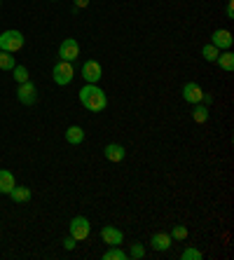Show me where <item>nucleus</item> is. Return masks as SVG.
Returning <instances> with one entry per match:
<instances>
[{
    "label": "nucleus",
    "instance_id": "f257e3e1",
    "mask_svg": "<svg viewBox=\"0 0 234 260\" xmlns=\"http://www.w3.org/2000/svg\"><path fill=\"white\" fill-rule=\"evenodd\" d=\"M77 96H80V103L89 110V113H103V110L108 108V96L99 84L85 82V87L77 92Z\"/></svg>",
    "mask_w": 234,
    "mask_h": 260
},
{
    "label": "nucleus",
    "instance_id": "f03ea898",
    "mask_svg": "<svg viewBox=\"0 0 234 260\" xmlns=\"http://www.w3.org/2000/svg\"><path fill=\"white\" fill-rule=\"evenodd\" d=\"M73 77H75V70H73V63L70 61H56L54 63V68H52V80L59 87H63V84H70L73 82Z\"/></svg>",
    "mask_w": 234,
    "mask_h": 260
},
{
    "label": "nucleus",
    "instance_id": "7ed1b4c3",
    "mask_svg": "<svg viewBox=\"0 0 234 260\" xmlns=\"http://www.w3.org/2000/svg\"><path fill=\"white\" fill-rule=\"evenodd\" d=\"M21 47H24V33H21V31H5V33L0 35V49H3V52L14 54V52H19Z\"/></svg>",
    "mask_w": 234,
    "mask_h": 260
},
{
    "label": "nucleus",
    "instance_id": "20e7f679",
    "mask_svg": "<svg viewBox=\"0 0 234 260\" xmlns=\"http://www.w3.org/2000/svg\"><path fill=\"white\" fill-rule=\"evenodd\" d=\"M89 232H92V223H89V218H85V216H75V218L70 220V237H73L75 241H85L89 237Z\"/></svg>",
    "mask_w": 234,
    "mask_h": 260
},
{
    "label": "nucleus",
    "instance_id": "39448f33",
    "mask_svg": "<svg viewBox=\"0 0 234 260\" xmlns=\"http://www.w3.org/2000/svg\"><path fill=\"white\" fill-rule=\"evenodd\" d=\"M59 56H61V61L73 63L75 59L80 56V42L75 40V38H66V40L59 45Z\"/></svg>",
    "mask_w": 234,
    "mask_h": 260
},
{
    "label": "nucleus",
    "instance_id": "423d86ee",
    "mask_svg": "<svg viewBox=\"0 0 234 260\" xmlns=\"http://www.w3.org/2000/svg\"><path fill=\"white\" fill-rule=\"evenodd\" d=\"M82 77L87 84H99V80L103 77V68L99 61H85L82 63Z\"/></svg>",
    "mask_w": 234,
    "mask_h": 260
},
{
    "label": "nucleus",
    "instance_id": "0eeeda50",
    "mask_svg": "<svg viewBox=\"0 0 234 260\" xmlns=\"http://www.w3.org/2000/svg\"><path fill=\"white\" fill-rule=\"evenodd\" d=\"M101 239H103V244H108V246H120L122 241H124V232L115 225H103Z\"/></svg>",
    "mask_w": 234,
    "mask_h": 260
},
{
    "label": "nucleus",
    "instance_id": "6e6552de",
    "mask_svg": "<svg viewBox=\"0 0 234 260\" xmlns=\"http://www.w3.org/2000/svg\"><path fill=\"white\" fill-rule=\"evenodd\" d=\"M17 99H19L24 106H33V103L38 101V89H35V84L31 82V80L19 84V89H17Z\"/></svg>",
    "mask_w": 234,
    "mask_h": 260
},
{
    "label": "nucleus",
    "instance_id": "1a4fd4ad",
    "mask_svg": "<svg viewBox=\"0 0 234 260\" xmlns=\"http://www.w3.org/2000/svg\"><path fill=\"white\" fill-rule=\"evenodd\" d=\"M232 33H229L227 28H218V31H213V35H211V45L213 47H218L222 52V49H229L232 47Z\"/></svg>",
    "mask_w": 234,
    "mask_h": 260
},
{
    "label": "nucleus",
    "instance_id": "9d476101",
    "mask_svg": "<svg viewBox=\"0 0 234 260\" xmlns=\"http://www.w3.org/2000/svg\"><path fill=\"white\" fill-rule=\"evenodd\" d=\"M201 96H204V89L199 87L197 82H185L183 84V101L187 103H201Z\"/></svg>",
    "mask_w": 234,
    "mask_h": 260
},
{
    "label": "nucleus",
    "instance_id": "9b49d317",
    "mask_svg": "<svg viewBox=\"0 0 234 260\" xmlns=\"http://www.w3.org/2000/svg\"><path fill=\"white\" fill-rule=\"evenodd\" d=\"M171 244H174V239H171L169 232H154L152 237H150V246H152L154 251H169Z\"/></svg>",
    "mask_w": 234,
    "mask_h": 260
},
{
    "label": "nucleus",
    "instance_id": "f8f14e48",
    "mask_svg": "<svg viewBox=\"0 0 234 260\" xmlns=\"http://www.w3.org/2000/svg\"><path fill=\"white\" fill-rule=\"evenodd\" d=\"M103 155H106L108 162H122V159L127 157V150H124V145H120V143H108Z\"/></svg>",
    "mask_w": 234,
    "mask_h": 260
},
{
    "label": "nucleus",
    "instance_id": "ddd939ff",
    "mask_svg": "<svg viewBox=\"0 0 234 260\" xmlns=\"http://www.w3.org/2000/svg\"><path fill=\"white\" fill-rule=\"evenodd\" d=\"M215 63H218L225 73H232L234 70V54L229 52V49H222L220 54H218V59H215Z\"/></svg>",
    "mask_w": 234,
    "mask_h": 260
},
{
    "label": "nucleus",
    "instance_id": "4468645a",
    "mask_svg": "<svg viewBox=\"0 0 234 260\" xmlns=\"http://www.w3.org/2000/svg\"><path fill=\"white\" fill-rule=\"evenodd\" d=\"M14 185H17L14 174L7 171V169H0V192H3V195H10V190H12Z\"/></svg>",
    "mask_w": 234,
    "mask_h": 260
},
{
    "label": "nucleus",
    "instance_id": "2eb2a0df",
    "mask_svg": "<svg viewBox=\"0 0 234 260\" xmlns=\"http://www.w3.org/2000/svg\"><path fill=\"white\" fill-rule=\"evenodd\" d=\"M66 141L70 145H80L82 141H85V129H82V127H77V124L68 127V129H66Z\"/></svg>",
    "mask_w": 234,
    "mask_h": 260
},
{
    "label": "nucleus",
    "instance_id": "dca6fc26",
    "mask_svg": "<svg viewBox=\"0 0 234 260\" xmlns=\"http://www.w3.org/2000/svg\"><path fill=\"white\" fill-rule=\"evenodd\" d=\"M10 197H12L14 202L24 204V202H28V199H31V190H28V188H24V185H14L12 190H10Z\"/></svg>",
    "mask_w": 234,
    "mask_h": 260
},
{
    "label": "nucleus",
    "instance_id": "f3484780",
    "mask_svg": "<svg viewBox=\"0 0 234 260\" xmlns=\"http://www.w3.org/2000/svg\"><path fill=\"white\" fill-rule=\"evenodd\" d=\"M103 260H127V251H122L120 246H108Z\"/></svg>",
    "mask_w": 234,
    "mask_h": 260
},
{
    "label": "nucleus",
    "instance_id": "a211bd4d",
    "mask_svg": "<svg viewBox=\"0 0 234 260\" xmlns=\"http://www.w3.org/2000/svg\"><path fill=\"white\" fill-rule=\"evenodd\" d=\"M192 117H194V122L204 124V122H206V120H208V108H206V106H201V103H194Z\"/></svg>",
    "mask_w": 234,
    "mask_h": 260
},
{
    "label": "nucleus",
    "instance_id": "6ab92c4d",
    "mask_svg": "<svg viewBox=\"0 0 234 260\" xmlns=\"http://www.w3.org/2000/svg\"><path fill=\"white\" fill-rule=\"evenodd\" d=\"M17 63H14V56L10 52H3L0 49V70H12Z\"/></svg>",
    "mask_w": 234,
    "mask_h": 260
},
{
    "label": "nucleus",
    "instance_id": "aec40b11",
    "mask_svg": "<svg viewBox=\"0 0 234 260\" xmlns=\"http://www.w3.org/2000/svg\"><path fill=\"white\" fill-rule=\"evenodd\" d=\"M218 54H220V49H218V47H213L211 42L201 47V56H204L206 61H215V59H218Z\"/></svg>",
    "mask_w": 234,
    "mask_h": 260
},
{
    "label": "nucleus",
    "instance_id": "412c9836",
    "mask_svg": "<svg viewBox=\"0 0 234 260\" xmlns=\"http://www.w3.org/2000/svg\"><path fill=\"white\" fill-rule=\"evenodd\" d=\"M129 258H134V260L145 258V246H143L140 241H134V244H131V248H129Z\"/></svg>",
    "mask_w": 234,
    "mask_h": 260
},
{
    "label": "nucleus",
    "instance_id": "4be33fe9",
    "mask_svg": "<svg viewBox=\"0 0 234 260\" xmlns=\"http://www.w3.org/2000/svg\"><path fill=\"white\" fill-rule=\"evenodd\" d=\"M12 73H14V80H17L19 84L28 82V70H26V66H14Z\"/></svg>",
    "mask_w": 234,
    "mask_h": 260
},
{
    "label": "nucleus",
    "instance_id": "5701e85b",
    "mask_svg": "<svg viewBox=\"0 0 234 260\" xmlns=\"http://www.w3.org/2000/svg\"><path fill=\"white\" fill-rule=\"evenodd\" d=\"M171 239H178V241H183V239H187V227L185 225H174V230H171Z\"/></svg>",
    "mask_w": 234,
    "mask_h": 260
},
{
    "label": "nucleus",
    "instance_id": "b1692460",
    "mask_svg": "<svg viewBox=\"0 0 234 260\" xmlns=\"http://www.w3.org/2000/svg\"><path fill=\"white\" fill-rule=\"evenodd\" d=\"M181 258L183 260H201V251H197V248H192V246H187L185 251H183Z\"/></svg>",
    "mask_w": 234,
    "mask_h": 260
},
{
    "label": "nucleus",
    "instance_id": "393cba45",
    "mask_svg": "<svg viewBox=\"0 0 234 260\" xmlns=\"http://www.w3.org/2000/svg\"><path fill=\"white\" fill-rule=\"evenodd\" d=\"M63 246H66V248H68V251H73V248H75V246H77V241H75V239H73V237H70V234H68L66 239H63Z\"/></svg>",
    "mask_w": 234,
    "mask_h": 260
},
{
    "label": "nucleus",
    "instance_id": "a878e982",
    "mask_svg": "<svg viewBox=\"0 0 234 260\" xmlns=\"http://www.w3.org/2000/svg\"><path fill=\"white\" fill-rule=\"evenodd\" d=\"M225 14H227V19H234V0H227V7H225Z\"/></svg>",
    "mask_w": 234,
    "mask_h": 260
},
{
    "label": "nucleus",
    "instance_id": "bb28decb",
    "mask_svg": "<svg viewBox=\"0 0 234 260\" xmlns=\"http://www.w3.org/2000/svg\"><path fill=\"white\" fill-rule=\"evenodd\" d=\"M89 5V0H75V7L77 10H82V7H87Z\"/></svg>",
    "mask_w": 234,
    "mask_h": 260
},
{
    "label": "nucleus",
    "instance_id": "cd10ccee",
    "mask_svg": "<svg viewBox=\"0 0 234 260\" xmlns=\"http://www.w3.org/2000/svg\"><path fill=\"white\" fill-rule=\"evenodd\" d=\"M0 5H3V0H0Z\"/></svg>",
    "mask_w": 234,
    "mask_h": 260
}]
</instances>
